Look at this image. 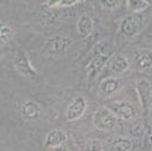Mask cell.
Listing matches in <instances>:
<instances>
[{"instance_id": "obj_1", "label": "cell", "mask_w": 152, "mask_h": 151, "mask_svg": "<svg viewBox=\"0 0 152 151\" xmlns=\"http://www.w3.org/2000/svg\"><path fill=\"white\" fill-rule=\"evenodd\" d=\"M73 44V40L66 35H52L45 39L43 43V51L47 56L58 58L64 56L69 47Z\"/></svg>"}, {"instance_id": "obj_2", "label": "cell", "mask_w": 152, "mask_h": 151, "mask_svg": "<svg viewBox=\"0 0 152 151\" xmlns=\"http://www.w3.org/2000/svg\"><path fill=\"white\" fill-rule=\"evenodd\" d=\"M145 22V16L141 13L128 14L121 19L119 24V33L124 38L132 39L139 34Z\"/></svg>"}, {"instance_id": "obj_3", "label": "cell", "mask_w": 152, "mask_h": 151, "mask_svg": "<svg viewBox=\"0 0 152 151\" xmlns=\"http://www.w3.org/2000/svg\"><path fill=\"white\" fill-rule=\"evenodd\" d=\"M13 66L19 75L27 80H35L38 77V70L33 66L25 50H18L16 52L13 59Z\"/></svg>"}, {"instance_id": "obj_4", "label": "cell", "mask_w": 152, "mask_h": 151, "mask_svg": "<svg viewBox=\"0 0 152 151\" xmlns=\"http://www.w3.org/2000/svg\"><path fill=\"white\" fill-rule=\"evenodd\" d=\"M117 122L118 118L116 117V115L107 107L96 109L92 118L94 127L100 131H113L117 126Z\"/></svg>"}, {"instance_id": "obj_5", "label": "cell", "mask_w": 152, "mask_h": 151, "mask_svg": "<svg viewBox=\"0 0 152 151\" xmlns=\"http://www.w3.org/2000/svg\"><path fill=\"white\" fill-rule=\"evenodd\" d=\"M106 107L116 115L117 118L123 120H133L137 117L136 108L129 101H113Z\"/></svg>"}, {"instance_id": "obj_6", "label": "cell", "mask_w": 152, "mask_h": 151, "mask_svg": "<svg viewBox=\"0 0 152 151\" xmlns=\"http://www.w3.org/2000/svg\"><path fill=\"white\" fill-rule=\"evenodd\" d=\"M135 91L139 97L141 107L144 111H148L151 107L152 101V84L146 78H139L135 82Z\"/></svg>"}, {"instance_id": "obj_7", "label": "cell", "mask_w": 152, "mask_h": 151, "mask_svg": "<svg viewBox=\"0 0 152 151\" xmlns=\"http://www.w3.org/2000/svg\"><path fill=\"white\" fill-rule=\"evenodd\" d=\"M86 108H88V102L85 100V98L82 95L75 97L70 101L69 106L66 109L65 119L67 122H75V120L80 119L85 114Z\"/></svg>"}, {"instance_id": "obj_8", "label": "cell", "mask_w": 152, "mask_h": 151, "mask_svg": "<svg viewBox=\"0 0 152 151\" xmlns=\"http://www.w3.org/2000/svg\"><path fill=\"white\" fill-rule=\"evenodd\" d=\"M108 60H109V56H107L106 54L96 55L90 59L88 68H86V73H88V77L90 81L95 80L101 74L102 70L107 67Z\"/></svg>"}, {"instance_id": "obj_9", "label": "cell", "mask_w": 152, "mask_h": 151, "mask_svg": "<svg viewBox=\"0 0 152 151\" xmlns=\"http://www.w3.org/2000/svg\"><path fill=\"white\" fill-rule=\"evenodd\" d=\"M68 140V135L61 128H55L51 130L45 134V148L47 149H56L64 145Z\"/></svg>"}, {"instance_id": "obj_10", "label": "cell", "mask_w": 152, "mask_h": 151, "mask_svg": "<svg viewBox=\"0 0 152 151\" xmlns=\"http://www.w3.org/2000/svg\"><path fill=\"white\" fill-rule=\"evenodd\" d=\"M20 114L22 117L25 120L33 122V120L38 119L40 115L42 114V107L35 100H26L22 103L20 106Z\"/></svg>"}, {"instance_id": "obj_11", "label": "cell", "mask_w": 152, "mask_h": 151, "mask_svg": "<svg viewBox=\"0 0 152 151\" xmlns=\"http://www.w3.org/2000/svg\"><path fill=\"white\" fill-rule=\"evenodd\" d=\"M107 66L113 74L121 75L128 70L129 62L126 57L123 56V55H114L113 57H109Z\"/></svg>"}, {"instance_id": "obj_12", "label": "cell", "mask_w": 152, "mask_h": 151, "mask_svg": "<svg viewBox=\"0 0 152 151\" xmlns=\"http://www.w3.org/2000/svg\"><path fill=\"white\" fill-rule=\"evenodd\" d=\"M134 65L139 70H145L152 67V50L149 48L137 49L134 54Z\"/></svg>"}, {"instance_id": "obj_13", "label": "cell", "mask_w": 152, "mask_h": 151, "mask_svg": "<svg viewBox=\"0 0 152 151\" xmlns=\"http://www.w3.org/2000/svg\"><path fill=\"white\" fill-rule=\"evenodd\" d=\"M121 88H123V82H121L118 77H106L99 84L100 92L104 97H111V95H114Z\"/></svg>"}, {"instance_id": "obj_14", "label": "cell", "mask_w": 152, "mask_h": 151, "mask_svg": "<svg viewBox=\"0 0 152 151\" xmlns=\"http://www.w3.org/2000/svg\"><path fill=\"white\" fill-rule=\"evenodd\" d=\"M76 29L78 34L82 37V38H88L91 35V33L93 32L94 29V22L93 19L91 18L88 15H82L77 23H76Z\"/></svg>"}, {"instance_id": "obj_15", "label": "cell", "mask_w": 152, "mask_h": 151, "mask_svg": "<svg viewBox=\"0 0 152 151\" xmlns=\"http://www.w3.org/2000/svg\"><path fill=\"white\" fill-rule=\"evenodd\" d=\"M109 144L111 145L114 149L121 151H131L133 150V142L128 138L125 136H113L109 139Z\"/></svg>"}, {"instance_id": "obj_16", "label": "cell", "mask_w": 152, "mask_h": 151, "mask_svg": "<svg viewBox=\"0 0 152 151\" xmlns=\"http://www.w3.org/2000/svg\"><path fill=\"white\" fill-rule=\"evenodd\" d=\"M125 6L128 13H143L149 7V2L146 0H126Z\"/></svg>"}, {"instance_id": "obj_17", "label": "cell", "mask_w": 152, "mask_h": 151, "mask_svg": "<svg viewBox=\"0 0 152 151\" xmlns=\"http://www.w3.org/2000/svg\"><path fill=\"white\" fill-rule=\"evenodd\" d=\"M14 37V31L10 26L4 23V22H0V47L4 45V44L8 43Z\"/></svg>"}, {"instance_id": "obj_18", "label": "cell", "mask_w": 152, "mask_h": 151, "mask_svg": "<svg viewBox=\"0 0 152 151\" xmlns=\"http://www.w3.org/2000/svg\"><path fill=\"white\" fill-rule=\"evenodd\" d=\"M100 6L106 10H115L123 6L126 0H99Z\"/></svg>"}, {"instance_id": "obj_19", "label": "cell", "mask_w": 152, "mask_h": 151, "mask_svg": "<svg viewBox=\"0 0 152 151\" xmlns=\"http://www.w3.org/2000/svg\"><path fill=\"white\" fill-rule=\"evenodd\" d=\"M108 44L104 42V41H99V42H96V43L92 47V50L90 52V56L91 58L92 57L96 56V55H102V54H104V51L107 49ZM90 58V59H91Z\"/></svg>"}, {"instance_id": "obj_20", "label": "cell", "mask_w": 152, "mask_h": 151, "mask_svg": "<svg viewBox=\"0 0 152 151\" xmlns=\"http://www.w3.org/2000/svg\"><path fill=\"white\" fill-rule=\"evenodd\" d=\"M85 149L86 150H104V147L100 141L98 140H89L85 144Z\"/></svg>"}, {"instance_id": "obj_21", "label": "cell", "mask_w": 152, "mask_h": 151, "mask_svg": "<svg viewBox=\"0 0 152 151\" xmlns=\"http://www.w3.org/2000/svg\"><path fill=\"white\" fill-rule=\"evenodd\" d=\"M84 0H59L58 2V8H65V7H70L76 4H80Z\"/></svg>"}, {"instance_id": "obj_22", "label": "cell", "mask_w": 152, "mask_h": 151, "mask_svg": "<svg viewBox=\"0 0 152 151\" xmlns=\"http://www.w3.org/2000/svg\"><path fill=\"white\" fill-rule=\"evenodd\" d=\"M143 126L141 125V124H134L132 125L131 127V134L134 135V136H140V135H142L143 134Z\"/></svg>"}, {"instance_id": "obj_23", "label": "cell", "mask_w": 152, "mask_h": 151, "mask_svg": "<svg viewBox=\"0 0 152 151\" xmlns=\"http://www.w3.org/2000/svg\"><path fill=\"white\" fill-rule=\"evenodd\" d=\"M59 0H45V6L50 7V8H56L58 7Z\"/></svg>"}, {"instance_id": "obj_24", "label": "cell", "mask_w": 152, "mask_h": 151, "mask_svg": "<svg viewBox=\"0 0 152 151\" xmlns=\"http://www.w3.org/2000/svg\"><path fill=\"white\" fill-rule=\"evenodd\" d=\"M2 56H4V51H2L1 49H0V59L2 58Z\"/></svg>"}, {"instance_id": "obj_25", "label": "cell", "mask_w": 152, "mask_h": 151, "mask_svg": "<svg viewBox=\"0 0 152 151\" xmlns=\"http://www.w3.org/2000/svg\"><path fill=\"white\" fill-rule=\"evenodd\" d=\"M151 108V119H152V107H150Z\"/></svg>"}, {"instance_id": "obj_26", "label": "cell", "mask_w": 152, "mask_h": 151, "mask_svg": "<svg viewBox=\"0 0 152 151\" xmlns=\"http://www.w3.org/2000/svg\"><path fill=\"white\" fill-rule=\"evenodd\" d=\"M146 1H148V2H149V0H146ZM151 1H152V0H151Z\"/></svg>"}]
</instances>
